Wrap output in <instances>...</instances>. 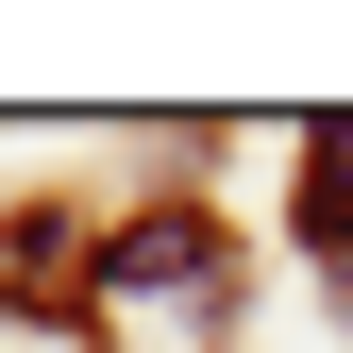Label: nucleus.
<instances>
[{
    "label": "nucleus",
    "mask_w": 353,
    "mask_h": 353,
    "mask_svg": "<svg viewBox=\"0 0 353 353\" xmlns=\"http://www.w3.org/2000/svg\"><path fill=\"white\" fill-rule=\"evenodd\" d=\"M286 219H303V252H320V270H353V118H320V135H303Z\"/></svg>",
    "instance_id": "obj_2"
},
{
    "label": "nucleus",
    "mask_w": 353,
    "mask_h": 353,
    "mask_svg": "<svg viewBox=\"0 0 353 353\" xmlns=\"http://www.w3.org/2000/svg\"><path fill=\"white\" fill-rule=\"evenodd\" d=\"M336 303H353V270H336Z\"/></svg>",
    "instance_id": "obj_3"
},
{
    "label": "nucleus",
    "mask_w": 353,
    "mask_h": 353,
    "mask_svg": "<svg viewBox=\"0 0 353 353\" xmlns=\"http://www.w3.org/2000/svg\"><path fill=\"white\" fill-rule=\"evenodd\" d=\"M101 286H118V303H168V286H219V219H185V202H152L135 236L101 252Z\"/></svg>",
    "instance_id": "obj_1"
}]
</instances>
